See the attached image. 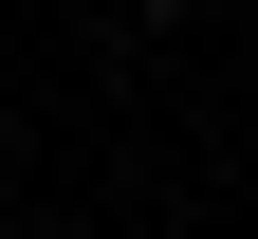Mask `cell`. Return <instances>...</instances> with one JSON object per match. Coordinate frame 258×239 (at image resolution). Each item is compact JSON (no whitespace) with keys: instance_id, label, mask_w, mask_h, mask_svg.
Returning a JSON list of instances; mask_svg holds the SVG:
<instances>
[{"instance_id":"1","label":"cell","mask_w":258,"mask_h":239,"mask_svg":"<svg viewBox=\"0 0 258 239\" xmlns=\"http://www.w3.org/2000/svg\"><path fill=\"white\" fill-rule=\"evenodd\" d=\"M129 19H148V37H184V19H203V0H129Z\"/></svg>"}]
</instances>
